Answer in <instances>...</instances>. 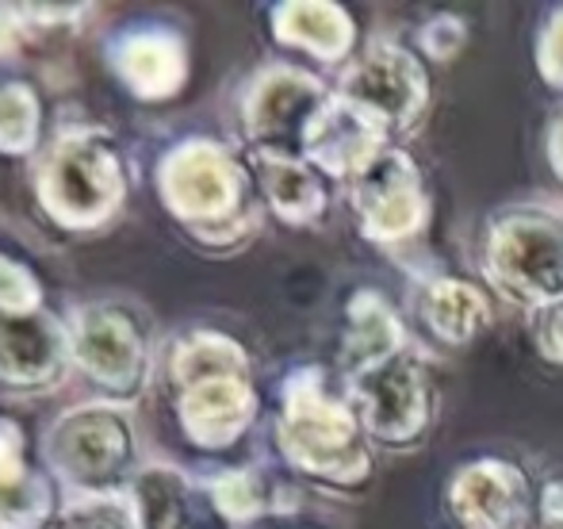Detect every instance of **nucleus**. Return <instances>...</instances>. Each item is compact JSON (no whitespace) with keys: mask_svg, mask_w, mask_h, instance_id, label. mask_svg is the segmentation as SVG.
I'll use <instances>...</instances> for the list:
<instances>
[{"mask_svg":"<svg viewBox=\"0 0 563 529\" xmlns=\"http://www.w3.org/2000/svg\"><path fill=\"white\" fill-rule=\"evenodd\" d=\"M533 507V487L518 464L479 456L460 464L445 484V510L460 529H521Z\"/></svg>","mask_w":563,"mask_h":529,"instance_id":"9d476101","label":"nucleus"},{"mask_svg":"<svg viewBox=\"0 0 563 529\" xmlns=\"http://www.w3.org/2000/svg\"><path fill=\"white\" fill-rule=\"evenodd\" d=\"M173 384L180 392V422L203 449H227L245 433L257 410L250 361L223 334H196L173 353Z\"/></svg>","mask_w":563,"mask_h":529,"instance_id":"20e7f679","label":"nucleus"},{"mask_svg":"<svg viewBox=\"0 0 563 529\" xmlns=\"http://www.w3.org/2000/svg\"><path fill=\"white\" fill-rule=\"evenodd\" d=\"M211 503L230 522H250L265 510V492L253 472H227L223 480L211 484Z\"/></svg>","mask_w":563,"mask_h":529,"instance_id":"4be33fe9","label":"nucleus"},{"mask_svg":"<svg viewBox=\"0 0 563 529\" xmlns=\"http://www.w3.org/2000/svg\"><path fill=\"white\" fill-rule=\"evenodd\" d=\"M479 268L487 284L529 315L563 304V211L510 203L483 227Z\"/></svg>","mask_w":563,"mask_h":529,"instance_id":"7ed1b4c3","label":"nucleus"},{"mask_svg":"<svg viewBox=\"0 0 563 529\" xmlns=\"http://www.w3.org/2000/svg\"><path fill=\"white\" fill-rule=\"evenodd\" d=\"M38 134V104L23 85H4L0 89V150L20 154Z\"/></svg>","mask_w":563,"mask_h":529,"instance_id":"412c9836","label":"nucleus"},{"mask_svg":"<svg viewBox=\"0 0 563 529\" xmlns=\"http://www.w3.org/2000/svg\"><path fill=\"white\" fill-rule=\"evenodd\" d=\"M291 469L334 487H356L372 476V441L345 396H334L319 368H303L284 388L276 422Z\"/></svg>","mask_w":563,"mask_h":529,"instance_id":"f03ea898","label":"nucleus"},{"mask_svg":"<svg viewBox=\"0 0 563 529\" xmlns=\"http://www.w3.org/2000/svg\"><path fill=\"white\" fill-rule=\"evenodd\" d=\"M273 211L291 227H311L327 211V180L307 157H257Z\"/></svg>","mask_w":563,"mask_h":529,"instance_id":"a211bd4d","label":"nucleus"},{"mask_svg":"<svg viewBox=\"0 0 563 529\" xmlns=\"http://www.w3.org/2000/svg\"><path fill=\"white\" fill-rule=\"evenodd\" d=\"M69 529H134V526L112 503H92V507L69 515Z\"/></svg>","mask_w":563,"mask_h":529,"instance_id":"bb28decb","label":"nucleus"},{"mask_svg":"<svg viewBox=\"0 0 563 529\" xmlns=\"http://www.w3.org/2000/svg\"><path fill=\"white\" fill-rule=\"evenodd\" d=\"M139 529H200L203 510L192 484L173 469H146L134 484Z\"/></svg>","mask_w":563,"mask_h":529,"instance_id":"aec40b11","label":"nucleus"},{"mask_svg":"<svg viewBox=\"0 0 563 529\" xmlns=\"http://www.w3.org/2000/svg\"><path fill=\"white\" fill-rule=\"evenodd\" d=\"M415 315L441 345H472L490 327V299L460 276H430L418 284Z\"/></svg>","mask_w":563,"mask_h":529,"instance_id":"4468645a","label":"nucleus"},{"mask_svg":"<svg viewBox=\"0 0 563 529\" xmlns=\"http://www.w3.org/2000/svg\"><path fill=\"white\" fill-rule=\"evenodd\" d=\"M544 507V529H563V484H552L541 499Z\"/></svg>","mask_w":563,"mask_h":529,"instance_id":"c85d7f7f","label":"nucleus"},{"mask_svg":"<svg viewBox=\"0 0 563 529\" xmlns=\"http://www.w3.org/2000/svg\"><path fill=\"white\" fill-rule=\"evenodd\" d=\"M115 69L139 97H169L185 81V54L165 31H139L119 43Z\"/></svg>","mask_w":563,"mask_h":529,"instance_id":"f3484780","label":"nucleus"},{"mask_svg":"<svg viewBox=\"0 0 563 529\" xmlns=\"http://www.w3.org/2000/svg\"><path fill=\"white\" fill-rule=\"evenodd\" d=\"M38 196L62 227H92L123 196L119 157L100 139H62L38 173Z\"/></svg>","mask_w":563,"mask_h":529,"instance_id":"0eeeda50","label":"nucleus"},{"mask_svg":"<svg viewBox=\"0 0 563 529\" xmlns=\"http://www.w3.org/2000/svg\"><path fill=\"white\" fill-rule=\"evenodd\" d=\"M69 345H74V357L81 361L100 384L119 388V392L139 388L142 368H146L142 338H139V330H134V322H126L112 307H89V311L77 315Z\"/></svg>","mask_w":563,"mask_h":529,"instance_id":"f8f14e48","label":"nucleus"},{"mask_svg":"<svg viewBox=\"0 0 563 529\" xmlns=\"http://www.w3.org/2000/svg\"><path fill=\"white\" fill-rule=\"evenodd\" d=\"M20 38V15H12L8 8H0V54H8Z\"/></svg>","mask_w":563,"mask_h":529,"instance_id":"c756f323","label":"nucleus"},{"mask_svg":"<svg viewBox=\"0 0 563 529\" xmlns=\"http://www.w3.org/2000/svg\"><path fill=\"white\" fill-rule=\"evenodd\" d=\"M35 304H38L35 280H31L20 265H12L8 257H0V315L35 311Z\"/></svg>","mask_w":563,"mask_h":529,"instance_id":"393cba45","label":"nucleus"},{"mask_svg":"<svg viewBox=\"0 0 563 529\" xmlns=\"http://www.w3.org/2000/svg\"><path fill=\"white\" fill-rule=\"evenodd\" d=\"M345 399L372 445L415 449L438 418L430 361L410 345L399 315L376 291H356L345 307L341 338Z\"/></svg>","mask_w":563,"mask_h":529,"instance_id":"f257e3e1","label":"nucleus"},{"mask_svg":"<svg viewBox=\"0 0 563 529\" xmlns=\"http://www.w3.org/2000/svg\"><path fill=\"white\" fill-rule=\"evenodd\" d=\"M51 510V487L23 469L20 430L0 422V529H35Z\"/></svg>","mask_w":563,"mask_h":529,"instance_id":"6ab92c4d","label":"nucleus"},{"mask_svg":"<svg viewBox=\"0 0 563 529\" xmlns=\"http://www.w3.org/2000/svg\"><path fill=\"white\" fill-rule=\"evenodd\" d=\"M544 150H549V165L552 173H556V180L563 185V108L556 115H552L549 123V139H544Z\"/></svg>","mask_w":563,"mask_h":529,"instance_id":"cd10ccee","label":"nucleus"},{"mask_svg":"<svg viewBox=\"0 0 563 529\" xmlns=\"http://www.w3.org/2000/svg\"><path fill=\"white\" fill-rule=\"evenodd\" d=\"M134 453L131 422L112 407H89L66 415L51 430V461L69 484L85 492H108L123 480Z\"/></svg>","mask_w":563,"mask_h":529,"instance_id":"1a4fd4ad","label":"nucleus"},{"mask_svg":"<svg viewBox=\"0 0 563 529\" xmlns=\"http://www.w3.org/2000/svg\"><path fill=\"white\" fill-rule=\"evenodd\" d=\"M338 97L361 112L387 142L407 139L430 108V74L410 46L376 38L353 54L338 81Z\"/></svg>","mask_w":563,"mask_h":529,"instance_id":"39448f33","label":"nucleus"},{"mask_svg":"<svg viewBox=\"0 0 563 529\" xmlns=\"http://www.w3.org/2000/svg\"><path fill=\"white\" fill-rule=\"evenodd\" d=\"M273 31L280 43L299 46L322 62H341L353 54L356 27L345 8L327 0H291L273 12Z\"/></svg>","mask_w":563,"mask_h":529,"instance_id":"dca6fc26","label":"nucleus"},{"mask_svg":"<svg viewBox=\"0 0 563 529\" xmlns=\"http://www.w3.org/2000/svg\"><path fill=\"white\" fill-rule=\"evenodd\" d=\"M418 43H422V51L430 54V58L449 62L452 54L467 43V27H464V20H460V15H449V12L433 15V20L418 31Z\"/></svg>","mask_w":563,"mask_h":529,"instance_id":"b1692460","label":"nucleus"},{"mask_svg":"<svg viewBox=\"0 0 563 529\" xmlns=\"http://www.w3.org/2000/svg\"><path fill=\"white\" fill-rule=\"evenodd\" d=\"M537 69L544 85L563 92V8L549 12V20L537 31Z\"/></svg>","mask_w":563,"mask_h":529,"instance_id":"5701e85b","label":"nucleus"},{"mask_svg":"<svg viewBox=\"0 0 563 529\" xmlns=\"http://www.w3.org/2000/svg\"><path fill=\"white\" fill-rule=\"evenodd\" d=\"M66 338L46 315H0V376L12 384H46L58 376Z\"/></svg>","mask_w":563,"mask_h":529,"instance_id":"2eb2a0df","label":"nucleus"},{"mask_svg":"<svg viewBox=\"0 0 563 529\" xmlns=\"http://www.w3.org/2000/svg\"><path fill=\"white\" fill-rule=\"evenodd\" d=\"M334 92L303 69H268L245 97V134L257 157H303L307 134Z\"/></svg>","mask_w":563,"mask_h":529,"instance_id":"6e6552de","label":"nucleus"},{"mask_svg":"<svg viewBox=\"0 0 563 529\" xmlns=\"http://www.w3.org/2000/svg\"><path fill=\"white\" fill-rule=\"evenodd\" d=\"M384 146H395V142H387L361 112H353V108H349L345 100L334 92L330 104L322 108V115L314 120L311 134H307L303 157L319 173H327V177H345L349 180L364 162H368V157H376Z\"/></svg>","mask_w":563,"mask_h":529,"instance_id":"ddd939ff","label":"nucleus"},{"mask_svg":"<svg viewBox=\"0 0 563 529\" xmlns=\"http://www.w3.org/2000/svg\"><path fill=\"white\" fill-rule=\"evenodd\" d=\"M162 192L177 216L192 219V223H219L238 211L245 185L223 146L196 139L165 157Z\"/></svg>","mask_w":563,"mask_h":529,"instance_id":"9b49d317","label":"nucleus"},{"mask_svg":"<svg viewBox=\"0 0 563 529\" xmlns=\"http://www.w3.org/2000/svg\"><path fill=\"white\" fill-rule=\"evenodd\" d=\"M533 342L549 361L563 365V304L544 307L533 315Z\"/></svg>","mask_w":563,"mask_h":529,"instance_id":"a878e982","label":"nucleus"},{"mask_svg":"<svg viewBox=\"0 0 563 529\" xmlns=\"http://www.w3.org/2000/svg\"><path fill=\"white\" fill-rule=\"evenodd\" d=\"M345 185L353 219L368 242L399 246L430 227V188L418 162L402 146H384Z\"/></svg>","mask_w":563,"mask_h":529,"instance_id":"423d86ee","label":"nucleus"}]
</instances>
